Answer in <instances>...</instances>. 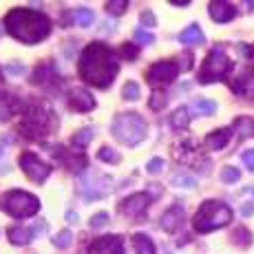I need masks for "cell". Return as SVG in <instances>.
Segmentation results:
<instances>
[{"mask_svg":"<svg viewBox=\"0 0 254 254\" xmlns=\"http://www.w3.org/2000/svg\"><path fill=\"white\" fill-rule=\"evenodd\" d=\"M241 51H243V53H248L250 58H254V49H248V45H241Z\"/></svg>","mask_w":254,"mask_h":254,"instance_id":"74e56055","label":"cell"},{"mask_svg":"<svg viewBox=\"0 0 254 254\" xmlns=\"http://www.w3.org/2000/svg\"><path fill=\"white\" fill-rule=\"evenodd\" d=\"M237 16V7L226 0H217V2H210V18L214 22H230Z\"/></svg>","mask_w":254,"mask_h":254,"instance_id":"7c38bea8","label":"cell"},{"mask_svg":"<svg viewBox=\"0 0 254 254\" xmlns=\"http://www.w3.org/2000/svg\"><path fill=\"white\" fill-rule=\"evenodd\" d=\"M122 95H124L126 100H130V102L139 100V84H137V82H126V86H124V91H122Z\"/></svg>","mask_w":254,"mask_h":254,"instance_id":"603a6c76","label":"cell"},{"mask_svg":"<svg viewBox=\"0 0 254 254\" xmlns=\"http://www.w3.org/2000/svg\"><path fill=\"white\" fill-rule=\"evenodd\" d=\"M89 254H124V243L117 234H109V237H100L91 243Z\"/></svg>","mask_w":254,"mask_h":254,"instance_id":"9c48e42d","label":"cell"},{"mask_svg":"<svg viewBox=\"0 0 254 254\" xmlns=\"http://www.w3.org/2000/svg\"><path fill=\"white\" fill-rule=\"evenodd\" d=\"M148 203H150V197L146 192L130 194L128 199L122 201V212H124L126 217H141V214L146 212V208H148Z\"/></svg>","mask_w":254,"mask_h":254,"instance_id":"30bf717a","label":"cell"},{"mask_svg":"<svg viewBox=\"0 0 254 254\" xmlns=\"http://www.w3.org/2000/svg\"><path fill=\"white\" fill-rule=\"evenodd\" d=\"M234 130H239L241 137H254V122L250 117H239L234 122Z\"/></svg>","mask_w":254,"mask_h":254,"instance_id":"ac0fdd59","label":"cell"},{"mask_svg":"<svg viewBox=\"0 0 254 254\" xmlns=\"http://www.w3.org/2000/svg\"><path fill=\"white\" fill-rule=\"evenodd\" d=\"M162 106H166V95L162 91H155L153 97H150V109L153 111H159Z\"/></svg>","mask_w":254,"mask_h":254,"instance_id":"4316f807","label":"cell"},{"mask_svg":"<svg viewBox=\"0 0 254 254\" xmlns=\"http://www.w3.org/2000/svg\"><path fill=\"white\" fill-rule=\"evenodd\" d=\"M170 122H173L175 128H186V126L190 124L188 109H186V106H182V109H177V111L173 113V117H170Z\"/></svg>","mask_w":254,"mask_h":254,"instance_id":"ffe728a7","label":"cell"},{"mask_svg":"<svg viewBox=\"0 0 254 254\" xmlns=\"http://www.w3.org/2000/svg\"><path fill=\"white\" fill-rule=\"evenodd\" d=\"M9 241L13 246H27L31 241V230H27V228H11L9 230Z\"/></svg>","mask_w":254,"mask_h":254,"instance_id":"e0dca14e","label":"cell"},{"mask_svg":"<svg viewBox=\"0 0 254 254\" xmlns=\"http://www.w3.org/2000/svg\"><path fill=\"white\" fill-rule=\"evenodd\" d=\"M97 157H100L102 162H109V164H117V162H120V155H117L113 148H106V146L100 150V153H97Z\"/></svg>","mask_w":254,"mask_h":254,"instance_id":"484cf974","label":"cell"},{"mask_svg":"<svg viewBox=\"0 0 254 254\" xmlns=\"http://www.w3.org/2000/svg\"><path fill=\"white\" fill-rule=\"evenodd\" d=\"M179 75V66L175 62H157L153 64L146 73V80L153 86H162V84H170L175 82V77Z\"/></svg>","mask_w":254,"mask_h":254,"instance_id":"ba28073f","label":"cell"},{"mask_svg":"<svg viewBox=\"0 0 254 254\" xmlns=\"http://www.w3.org/2000/svg\"><path fill=\"white\" fill-rule=\"evenodd\" d=\"M182 221H184V208L182 206H173L170 210H166V212H164L162 228H164L166 232H175Z\"/></svg>","mask_w":254,"mask_h":254,"instance_id":"4fadbf2b","label":"cell"},{"mask_svg":"<svg viewBox=\"0 0 254 254\" xmlns=\"http://www.w3.org/2000/svg\"><path fill=\"white\" fill-rule=\"evenodd\" d=\"M241 159H243V164L254 173V150H246V153L241 155Z\"/></svg>","mask_w":254,"mask_h":254,"instance_id":"d6a6232c","label":"cell"},{"mask_svg":"<svg viewBox=\"0 0 254 254\" xmlns=\"http://www.w3.org/2000/svg\"><path fill=\"white\" fill-rule=\"evenodd\" d=\"M106 9H109L113 16H122V13L128 9V2H126V0H113V2H106Z\"/></svg>","mask_w":254,"mask_h":254,"instance_id":"cb8c5ba5","label":"cell"},{"mask_svg":"<svg viewBox=\"0 0 254 254\" xmlns=\"http://www.w3.org/2000/svg\"><path fill=\"white\" fill-rule=\"evenodd\" d=\"M141 22H144L146 27H155V22H157V20H155L153 11H144V13H141Z\"/></svg>","mask_w":254,"mask_h":254,"instance_id":"836d02e7","label":"cell"},{"mask_svg":"<svg viewBox=\"0 0 254 254\" xmlns=\"http://www.w3.org/2000/svg\"><path fill=\"white\" fill-rule=\"evenodd\" d=\"M93 139V130L91 128H82L73 135V146H86Z\"/></svg>","mask_w":254,"mask_h":254,"instance_id":"7402d4cb","label":"cell"},{"mask_svg":"<svg viewBox=\"0 0 254 254\" xmlns=\"http://www.w3.org/2000/svg\"><path fill=\"white\" fill-rule=\"evenodd\" d=\"M106 221H109V214H106V212H100V214H95V217L91 219V228H104Z\"/></svg>","mask_w":254,"mask_h":254,"instance_id":"1f68e13d","label":"cell"},{"mask_svg":"<svg viewBox=\"0 0 254 254\" xmlns=\"http://www.w3.org/2000/svg\"><path fill=\"white\" fill-rule=\"evenodd\" d=\"M69 106L73 111H77V113H86V111H91L93 106H95V100L91 97L89 91L84 89H71L69 91Z\"/></svg>","mask_w":254,"mask_h":254,"instance_id":"8fae6325","label":"cell"},{"mask_svg":"<svg viewBox=\"0 0 254 254\" xmlns=\"http://www.w3.org/2000/svg\"><path fill=\"white\" fill-rule=\"evenodd\" d=\"M0 208L9 217H33L40 210V199L29 192H22V190H11L0 199Z\"/></svg>","mask_w":254,"mask_h":254,"instance_id":"5b68a950","label":"cell"},{"mask_svg":"<svg viewBox=\"0 0 254 254\" xmlns=\"http://www.w3.org/2000/svg\"><path fill=\"white\" fill-rule=\"evenodd\" d=\"M133 248L137 254H155L157 250H155V243L150 241V237H146V234H133Z\"/></svg>","mask_w":254,"mask_h":254,"instance_id":"2e32d148","label":"cell"},{"mask_svg":"<svg viewBox=\"0 0 254 254\" xmlns=\"http://www.w3.org/2000/svg\"><path fill=\"white\" fill-rule=\"evenodd\" d=\"M241 212H243V214H246V217H248V214H252V212H254V206H252V203H246Z\"/></svg>","mask_w":254,"mask_h":254,"instance_id":"8d00e7d4","label":"cell"},{"mask_svg":"<svg viewBox=\"0 0 254 254\" xmlns=\"http://www.w3.org/2000/svg\"><path fill=\"white\" fill-rule=\"evenodd\" d=\"M56 246H58V248H69V246H71V232H69V230H62V232L56 237Z\"/></svg>","mask_w":254,"mask_h":254,"instance_id":"f1b7e54d","label":"cell"},{"mask_svg":"<svg viewBox=\"0 0 254 254\" xmlns=\"http://www.w3.org/2000/svg\"><path fill=\"white\" fill-rule=\"evenodd\" d=\"M24 71H27L24 66H13V64H9V66H7V73H13V75H22Z\"/></svg>","mask_w":254,"mask_h":254,"instance_id":"d590c367","label":"cell"},{"mask_svg":"<svg viewBox=\"0 0 254 254\" xmlns=\"http://www.w3.org/2000/svg\"><path fill=\"white\" fill-rule=\"evenodd\" d=\"M192 111L194 113H199V115H212V113H217V104L210 102V100H194L192 102Z\"/></svg>","mask_w":254,"mask_h":254,"instance_id":"d6986e66","label":"cell"},{"mask_svg":"<svg viewBox=\"0 0 254 254\" xmlns=\"http://www.w3.org/2000/svg\"><path fill=\"white\" fill-rule=\"evenodd\" d=\"M111 130H113L115 139H120L122 144L135 146V144H139V141L146 137L148 126H146V122L141 120L137 113H122V115L115 117Z\"/></svg>","mask_w":254,"mask_h":254,"instance_id":"277c9868","label":"cell"},{"mask_svg":"<svg viewBox=\"0 0 254 254\" xmlns=\"http://www.w3.org/2000/svg\"><path fill=\"white\" fill-rule=\"evenodd\" d=\"M122 56L124 58H128V60H137V56H139V49L135 47V45H122Z\"/></svg>","mask_w":254,"mask_h":254,"instance_id":"83f0119b","label":"cell"},{"mask_svg":"<svg viewBox=\"0 0 254 254\" xmlns=\"http://www.w3.org/2000/svg\"><path fill=\"white\" fill-rule=\"evenodd\" d=\"M179 69H184V71L192 69V56H190V53H184V64L179 66Z\"/></svg>","mask_w":254,"mask_h":254,"instance_id":"e575fe53","label":"cell"},{"mask_svg":"<svg viewBox=\"0 0 254 254\" xmlns=\"http://www.w3.org/2000/svg\"><path fill=\"white\" fill-rule=\"evenodd\" d=\"M75 22L80 27H91L93 24V11L91 9H77L75 11Z\"/></svg>","mask_w":254,"mask_h":254,"instance_id":"44dd1931","label":"cell"},{"mask_svg":"<svg viewBox=\"0 0 254 254\" xmlns=\"http://www.w3.org/2000/svg\"><path fill=\"white\" fill-rule=\"evenodd\" d=\"M206 38H203V31L199 24H190L188 29H184L182 33H179V42L182 45H199V42H203Z\"/></svg>","mask_w":254,"mask_h":254,"instance_id":"9a60e30c","label":"cell"},{"mask_svg":"<svg viewBox=\"0 0 254 254\" xmlns=\"http://www.w3.org/2000/svg\"><path fill=\"white\" fill-rule=\"evenodd\" d=\"M232 130L230 128H219V130H212V133L208 135V139H206V144H208V148H212V150H221L223 146L230 141L232 137Z\"/></svg>","mask_w":254,"mask_h":254,"instance_id":"5bb4252c","label":"cell"},{"mask_svg":"<svg viewBox=\"0 0 254 254\" xmlns=\"http://www.w3.org/2000/svg\"><path fill=\"white\" fill-rule=\"evenodd\" d=\"M135 40L141 42V45H153L155 38H153V33H146V31H141V29H137V31H135Z\"/></svg>","mask_w":254,"mask_h":254,"instance_id":"f546056e","label":"cell"},{"mask_svg":"<svg viewBox=\"0 0 254 254\" xmlns=\"http://www.w3.org/2000/svg\"><path fill=\"white\" fill-rule=\"evenodd\" d=\"M232 62L230 58L226 56V51H223L221 47L212 49V51L208 53V58L203 60L201 69H199V82L201 84H212V82H219L226 77V73L230 71Z\"/></svg>","mask_w":254,"mask_h":254,"instance_id":"8992f818","label":"cell"},{"mask_svg":"<svg viewBox=\"0 0 254 254\" xmlns=\"http://www.w3.org/2000/svg\"><path fill=\"white\" fill-rule=\"evenodd\" d=\"M232 221V210L226 206L223 201H214V199H208L199 206L197 214L192 219V226L197 232L208 234L217 228H223Z\"/></svg>","mask_w":254,"mask_h":254,"instance_id":"3957f363","label":"cell"},{"mask_svg":"<svg viewBox=\"0 0 254 254\" xmlns=\"http://www.w3.org/2000/svg\"><path fill=\"white\" fill-rule=\"evenodd\" d=\"M164 168V159H159V157H155V159H150L148 166H146V170H148L150 175H157L159 170Z\"/></svg>","mask_w":254,"mask_h":254,"instance_id":"4dcf8cb0","label":"cell"},{"mask_svg":"<svg viewBox=\"0 0 254 254\" xmlns=\"http://www.w3.org/2000/svg\"><path fill=\"white\" fill-rule=\"evenodd\" d=\"M4 27L24 45H36L51 33V20L33 9H11L4 18Z\"/></svg>","mask_w":254,"mask_h":254,"instance_id":"7a4b0ae2","label":"cell"},{"mask_svg":"<svg viewBox=\"0 0 254 254\" xmlns=\"http://www.w3.org/2000/svg\"><path fill=\"white\" fill-rule=\"evenodd\" d=\"M239 177H241V173H239L237 168H232V166H226V168L221 170V182H226V184H234Z\"/></svg>","mask_w":254,"mask_h":254,"instance_id":"d4e9b609","label":"cell"},{"mask_svg":"<svg viewBox=\"0 0 254 254\" xmlns=\"http://www.w3.org/2000/svg\"><path fill=\"white\" fill-rule=\"evenodd\" d=\"M120 64H117L115 53L111 51L102 42H93L84 49L80 58V75L82 80H86L89 84L97 86V89H106L113 84Z\"/></svg>","mask_w":254,"mask_h":254,"instance_id":"6da1fadb","label":"cell"},{"mask_svg":"<svg viewBox=\"0 0 254 254\" xmlns=\"http://www.w3.org/2000/svg\"><path fill=\"white\" fill-rule=\"evenodd\" d=\"M18 164H20L22 173L27 175L31 182L40 184L45 182V179L51 175V168H49V164H45L40 157H38L36 153H22L20 159H18Z\"/></svg>","mask_w":254,"mask_h":254,"instance_id":"52a82bcc","label":"cell"}]
</instances>
